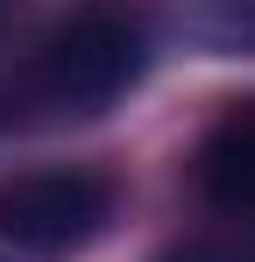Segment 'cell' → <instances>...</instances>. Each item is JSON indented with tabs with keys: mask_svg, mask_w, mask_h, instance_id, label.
<instances>
[{
	"mask_svg": "<svg viewBox=\"0 0 255 262\" xmlns=\"http://www.w3.org/2000/svg\"><path fill=\"white\" fill-rule=\"evenodd\" d=\"M149 71V36L128 21V14H71L36 57V92L64 114H107L121 92L142 85Z\"/></svg>",
	"mask_w": 255,
	"mask_h": 262,
	"instance_id": "obj_1",
	"label": "cell"
},
{
	"mask_svg": "<svg viewBox=\"0 0 255 262\" xmlns=\"http://www.w3.org/2000/svg\"><path fill=\"white\" fill-rule=\"evenodd\" d=\"M114 220V184L99 170H36L0 191V234L22 255H71Z\"/></svg>",
	"mask_w": 255,
	"mask_h": 262,
	"instance_id": "obj_2",
	"label": "cell"
},
{
	"mask_svg": "<svg viewBox=\"0 0 255 262\" xmlns=\"http://www.w3.org/2000/svg\"><path fill=\"white\" fill-rule=\"evenodd\" d=\"M199 191H206L220 213L255 220V99L234 106L206 135V149H199Z\"/></svg>",
	"mask_w": 255,
	"mask_h": 262,
	"instance_id": "obj_3",
	"label": "cell"
},
{
	"mask_svg": "<svg viewBox=\"0 0 255 262\" xmlns=\"http://www.w3.org/2000/svg\"><path fill=\"white\" fill-rule=\"evenodd\" d=\"M177 29L213 57H255V0H177Z\"/></svg>",
	"mask_w": 255,
	"mask_h": 262,
	"instance_id": "obj_4",
	"label": "cell"
},
{
	"mask_svg": "<svg viewBox=\"0 0 255 262\" xmlns=\"http://www.w3.org/2000/svg\"><path fill=\"white\" fill-rule=\"evenodd\" d=\"M156 262H255V241H234V234H199V241H177Z\"/></svg>",
	"mask_w": 255,
	"mask_h": 262,
	"instance_id": "obj_5",
	"label": "cell"
}]
</instances>
